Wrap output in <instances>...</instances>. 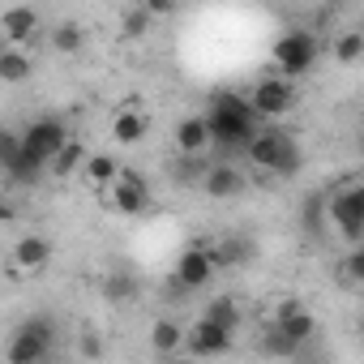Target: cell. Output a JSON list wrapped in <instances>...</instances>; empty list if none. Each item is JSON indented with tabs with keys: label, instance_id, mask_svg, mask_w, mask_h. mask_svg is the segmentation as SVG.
I'll return each instance as SVG.
<instances>
[{
	"label": "cell",
	"instance_id": "1",
	"mask_svg": "<svg viewBox=\"0 0 364 364\" xmlns=\"http://www.w3.org/2000/svg\"><path fill=\"white\" fill-rule=\"evenodd\" d=\"M262 120L257 112L249 107L245 95L236 90H219L210 112H206V133H210V146H223V150H245L253 137H257Z\"/></svg>",
	"mask_w": 364,
	"mask_h": 364
},
{
	"label": "cell",
	"instance_id": "2",
	"mask_svg": "<svg viewBox=\"0 0 364 364\" xmlns=\"http://www.w3.org/2000/svg\"><path fill=\"white\" fill-rule=\"evenodd\" d=\"M56 321L48 313H31L22 317L14 330H9V343H5V360L9 364H48L52 351H56Z\"/></svg>",
	"mask_w": 364,
	"mask_h": 364
},
{
	"label": "cell",
	"instance_id": "3",
	"mask_svg": "<svg viewBox=\"0 0 364 364\" xmlns=\"http://www.w3.org/2000/svg\"><path fill=\"white\" fill-rule=\"evenodd\" d=\"M274 69H279V77H304L313 65H317V56H321V43H317V35H309V31H287V35H279L274 39Z\"/></svg>",
	"mask_w": 364,
	"mask_h": 364
},
{
	"label": "cell",
	"instance_id": "4",
	"mask_svg": "<svg viewBox=\"0 0 364 364\" xmlns=\"http://www.w3.org/2000/svg\"><path fill=\"white\" fill-rule=\"evenodd\" d=\"M326 215H330V223L343 232V240L360 245V236H364V189H360V185L334 189V193L326 198Z\"/></svg>",
	"mask_w": 364,
	"mask_h": 364
},
{
	"label": "cell",
	"instance_id": "5",
	"mask_svg": "<svg viewBox=\"0 0 364 364\" xmlns=\"http://www.w3.org/2000/svg\"><path fill=\"white\" fill-rule=\"evenodd\" d=\"M69 141V129H65V120H56V116H39V120H31L26 129H22V150L35 159V163H52L56 159V150Z\"/></svg>",
	"mask_w": 364,
	"mask_h": 364
},
{
	"label": "cell",
	"instance_id": "6",
	"mask_svg": "<svg viewBox=\"0 0 364 364\" xmlns=\"http://www.w3.org/2000/svg\"><path fill=\"white\" fill-rule=\"evenodd\" d=\"M249 107L257 112V120H279L296 107V86L287 77H262L249 95Z\"/></svg>",
	"mask_w": 364,
	"mask_h": 364
},
{
	"label": "cell",
	"instance_id": "7",
	"mask_svg": "<svg viewBox=\"0 0 364 364\" xmlns=\"http://www.w3.org/2000/svg\"><path fill=\"white\" fill-rule=\"evenodd\" d=\"M210 279H215V266L206 257V245L185 249L176 257V270H171V287L176 291H202V287H210Z\"/></svg>",
	"mask_w": 364,
	"mask_h": 364
},
{
	"label": "cell",
	"instance_id": "8",
	"mask_svg": "<svg viewBox=\"0 0 364 364\" xmlns=\"http://www.w3.org/2000/svg\"><path fill=\"white\" fill-rule=\"evenodd\" d=\"M296 351L304 347V343H313V334H317V321H313V313L300 304V300H283L279 309H274V321H270Z\"/></svg>",
	"mask_w": 364,
	"mask_h": 364
},
{
	"label": "cell",
	"instance_id": "9",
	"mask_svg": "<svg viewBox=\"0 0 364 364\" xmlns=\"http://www.w3.org/2000/svg\"><path fill=\"white\" fill-rule=\"evenodd\" d=\"M150 206V189H146V180L137 176V167H120V176L112 180V210L137 219L141 210Z\"/></svg>",
	"mask_w": 364,
	"mask_h": 364
},
{
	"label": "cell",
	"instance_id": "10",
	"mask_svg": "<svg viewBox=\"0 0 364 364\" xmlns=\"http://www.w3.org/2000/svg\"><path fill=\"white\" fill-rule=\"evenodd\" d=\"M232 330H223V326H215V321H193L189 330H185V351L193 355V360H215V355H223L228 347H232Z\"/></svg>",
	"mask_w": 364,
	"mask_h": 364
},
{
	"label": "cell",
	"instance_id": "11",
	"mask_svg": "<svg viewBox=\"0 0 364 364\" xmlns=\"http://www.w3.org/2000/svg\"><path fill=\"white\" fill-rule=\"evenodd\" d=\"M206 257H210L215 274H219V270H236V266L253 262V240H249V236H223V240L206 245Z\"/></svg>",
	"mask_w": 364,
	"mask_h": 364
},
{
	"label": "cell",
	"instance_id": "12",
	"mask_svg": "<svg viewBox=\"0 0 364 364\" xmlns=\"http://www.w3.org/2000/svg\"><path fill=\"white\" fill-rule=\"evenodd\" d=\"M0 35H5V43H9V48H22L26 39H35V35H39V14H35V9H26V5L5 9V14H0Z\"/></svg>",
	"mask_w": 364,
	"mask_h": 364
},
{
	"label": "cell",
	"instance_id": "13",
	"mask_svg": "<svg viewBox=\"0 0 364 364\" xmlns=\"http://www.w3.org/2000/svg\"><path fill=\"white\" fill-rule=\"evenodd\" d=\"M202 189L210 193V198H240L245 193V171H236L232 163H210L206 167V176H202Z\"/></svg>",
	"mask_w": 364,
	"mask_h": 364
},
{
	"label": "cell",
	"instance_id": "14",
	"mask_svg": "<svg viewBox=\"0 0 364 364\" xmlns=\"http://www.w3.org/2000/svg\"><path fill=\"white\" fill-rule=\"evenodd\" d=\"M176 150L180 154H193L202 159L210 150V133H206V116H185L176 124Z\"/></svg>",
	"mask_w": 364,
	"mask_h": 364
},
{
	"label": "cell",
	"instance_id": "15",
	"mask_svg": "<svg viewBox=\"0 0 364 364\" xmlns=\"http://www.w3.org/2000/svg\"><path fill=\"white\" fill-rule=\"evenodd\" d=\"M287 137H291V133H283V129H257V137L245 146V154H249L262 171H270L274 159H279V150L287 146Z\"/></svg>",
	"mask_w": 364,
	"mask_h": 364
},
{
	"label": "cell",
	"instance_id": "16",
	"mask_svg": "<svg viewBox=\"0 0 364 364\" xmlns=\"http://www.w3.org/2000/svg\"><path fill=\"white\" fill-rule=\"evenodd\" d=\"M14 262L22 266V270H43L48 262H52V240L48 236H22L18 245H14Z\"/></svg>",
	"mask_w": 364,
	"mask_h": 364
},
{
	"label": "cell",
	"instance_id": "17",
	"mask_svg": "<svg viewBox=\"0 0 364 364\" xmlns=\"http://www.w3.org/2000/svg\"><path fill=\"white\" fill-rule=\"evenodd\" d=\"M150 347H154L159 360H171L180 347H185V326H176L171 317H159V321L150 326Z\"/></svg>",
	"mask_w": 364,
	"mask_h": 364
},
{
	"label": "cell",
	"instance_id": "18",
	"mask_svg": "<svg viewBox=\"0 0 364 364\" xmlns=\"http://www.w3.org/2000/svg\"><path fill=\"white\" fill-rule=\"evenodd\" d=\"M137 296H141L137 274H129V270H112V274H103V300H112V304H133Z\"/></svg>",
	"mask_w": 364,
	"mask_h": 364
},
{
	"label": "cell",
	"instance_id": "19",
	"mask_svg": "<svg viewBox=\"0 0 364 364\" xmlns=\"http://www.w3.org/2000/svg\"><path fill=\"white\" fill-rule=\"evenodd\" d=\"M146 133H150V120H146L141 112H120V116L112 120V137H116L120 146H137V141H146Z\"/></svg>",
	"mask_w": 364,
	"mask_h": 364
},
{
	"label": "cell",
	"instance_id": "20",
	"mask_svg": "<svg viewBox=\"0 0 364 364\" xmlns=\"http://www.w3.org/2000/svg\"><path fill=\"white\" fill-rule=\"evenodd\" d=\"M26 77H31V56H26L22 48H0V82L18 86V82H26Z\"/></svg>",
	"mask_w": 364,
	"mask_h": 364
},
{
	"label": "cell",
	"instance_id": "21",
	"mask_svg": "<svg viewBox=\"0 0 364 364\" xmlns=\"http://www.w3.org/2000/svg\"><path fill=\"white\" fill-rule=\"evenodd\" d=\"M82 163H86V150H82V141H65L60 150H56V159L48 163V171L56 176V180H65V176H73V171H82Z\"/></svg>",
	"mask_w": 364,
	"mask_h": 364
},
{
	"label": "cell",
	"instance_id": "22",
	"mask_svg": "<svg viewBox=\"0 0 364 364\" xmlns=\"http://www.w3.org/2000/svg\"><path fill=\"white\" fill-rule=\"evenodd\" d=\"M82 171H86V180H90V185H99V189H112V180L120 176V163H116L112 154H86Z\"/></svg>",
	"mask_w": 364,
	"mask_h": 364
},
{
	"label": "cell",
	"instance_id": "23",
	"mask_svg": "<svg viewBox=\"0 0 364 364\" xmlns=\"http://www.w3.org/2000/svg\"><path fill=\"white\" fill-rule=\"evenodd\" d=\"M202 317H206V321H215V326H223V330H232V334H236V326H240V309H236V300H232V296L210 300Z\"/></svg>",
	"mask_w": 364,
	"mask_h": 364
},
{
	"label": "cell",
	"instance_id": "24",
	"mask_svg": "<svg viewBox=\"0 0 364 364\" xmlns=\"http://www.w3.org/2000/svg\"><path fill=\"white\" fill-rule=\"evenodd\" d=\"M206 159H193V154H180L176 163H171V180L176 185H202V176H206Z\"/></svg>",
	"mask_w": 364,
	"mask_h": 364
},
{
	"label": "cell",
	"instance_id": "25",
	"mask_svg": "<svg viewBox=\"0 0 364 364\" xmlns=\"http://www.w3.org/2000/svg\"><path fill=\"white\" fill-rule=\"evenodd\" d=\"M82 43H86V35H82V26H77V22H60V26L52 31V48H56V52H65V56L82 52Z\"/></svg>",
	"mask_w": 364,
	"mask_h": 364
},
{
	"label": "cell",
	"instance_id": "26",
	"mask_svg": "<svg viewBox=\"0 0 364 364\" xmlns=\"http://www.w3.org/2000/svg\"><path fill=\"white\" fill-rule=\"evenodd\" d=\"M150 22H154V18H150L141 5H129V9L120 14V35H124V39H141V35L150 31Z\"/></svg>",
	"mask_w": 364,
	"mask_h": 364
},
{
	"label": "cell",
	"instance_id": "27",
	"mask_svg": "<svg viewBox=\"0 0 364 364\" xmlns=\"http://www.w3.org/2000/svg\"><path fill=\"white\" fill-rule=\"evenodd\" d=\"M360 56H364V35L360 31H347V35L334 39V60L338 65H355Z\"/></svg>",
	"mask_w": 364,
	"mask_h": 364
},
{
	"label": "cell",
	"instance_id": "28",
	"mask_svg": "<svg viewBox=\"0 0 364 364\" xmlns=\"http://www.w3.org/2000/svg\"><path fill=\"white\" fill-rule=\"evenodd\" d=\"M300 163H304V150L296 146V137H287V146L279 150V159H274V167H270V171H274V176H296V171H300Z\"/></svg>",
	"mask_w": 364,
	"mask_h": 364
},
{
	"label": "cell",
	"instance_id": "29",
	"mask_svg": "<svg viewBox=\"0 0 364 364\" xmlns=\"http://www.w3.org/2000/svg\"><path fill=\"white\" fill-rule=\"evenodd\" d=\"M257 347H262V355H274V360H287V355H296V347H291V343H287V338H283L274 326H266V330H262V343H257Z\"/></svg>",
	"mask_w": 364,
	"mask_h": 364
},
{
	"label": "cell",
	"instance_id": "30",
	"mask_svg": "<svg viewBox=\"0 0 364 364\" xmlns=\"http://www.w3.org/2000/svg\"><path fill=\"white\" fill-rule=\"evenodd\" d=\"M18 154H22V133H14V129H0V171H9Z\"/></svg>",
	"mask_w": 364,
	"mask_h": 364
},
{
	"label": "cell",
	"instance_id": "31",
	"mask_svg": "<svg viewBox=\"0 0 364 364\" xmlns=\"http://www.w3.org/2000/svg\"><path fill=\"white\" fill-rule=\"evenodd\" d=\"M338 274H343V283H351V287H355V283L364 279V249H360V245H351V253L343 257Z\"/></svg>",
	"mask_w": 364,
	"mask_h": 364
},
{
	"label": "cell",
	"instance_id": "32",
	"mask_svg": "<svg viewBox=\"0 0 364 364\" xmlns=\"http://www.w3.org/2000/svg\"><path fill=\"white\" fill-rule=\"evenodd\" d=\"M82 355H90V360H95V355H103V343H99V334H95V330H86V334H82Z\"/></svg>",
	"mask_w": 364,
	"mask_h": 364
},
{
	"label": "cell",
	"instance_id": "33",
	"mask_svg": "<svg viewBox=\"0 0 364 364\" xmlns=\"http://www.w3.org/2000/svg\"><path fill=\"white\" fill-rule=\"evenodd\" d=\"M159 364H193V360H176V355H171V360H159Z\"/></svg>",
	"mask_w": 364,
	"mask_h": 364
}]
</instances>
